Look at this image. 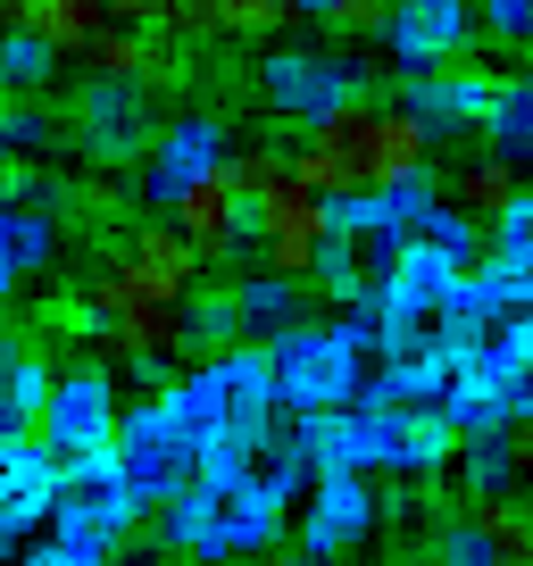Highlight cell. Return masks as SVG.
Wrapping results in <instances>:
<instances>
[{
	"mask_svg": "<svg viewBox=\"0 0 533 566\" xmlns=\"http://www.w3.org/2000/svg\"><path fill=\"white\" fill-rule=\"evenodd\" d=\"M150 533H159V549H176V558L233 566V558H266V549L284 542V509L259 500L242 475H226V483L200 475V483H184V492L150 516Z\"/></svg>",
	"mask_w": 533,
	"mask_h": 566,
	"instance_id": "obj_1",
	"label": "cell"
},
{
	"mask_svg": "<svg viewBox=\"0 0 533 566\" xmlns=\"http://www.w3.org/2000/svg\"><path fill=\"white\" fill-rule=\"evenodd\" d=\"M167 400H176V417L200 433V450L266 433V424H275V367H266V342H226V350L192 358V367L167 384Z\"/></svg>",
	"mask_w": 533,
	"mask_h": 566,
	"instance_id": "obj_2",
	"label": "cell"
},
{
	"mask_svg": "<svg viewBox=\"0 0 533 566\" xmlns=\"http://www.w3.org/2000/svg\"><path fill=\"white\" fill-rule=\"evenodd\" d=\"M266 367H275V408L284 417H334V408H358V391H367V358L325 317L275 334L266 342Z\"/></svg>",
	"mask_w": 533,
	"mask_h": 566,
	"instance_id": "obj_3",
	"label": "cell"
},
{
	"mask_svg": "<svg viewBox=\"0 0 533 566\" xmlns=\"http://www.w3.org/2000/svg\"><path fill=\"white\" fill-rule=\"evenodd\" d=\"M143 500H134V483H125L117 450H92V459H67V475H59V509H51V542H67L84 566H108L117 558V542L134 525H143Z\"/></svg>",
	"mask_w": 533,
	"mask_h": 566,
	"instance_id": "obj_4",
	"label": "cell"
},
{
	"mask_svg": "<svg viewBox=\"0 0 533 566\" xmlns=\"http://www.w3.org/2000/svg\"><path fill=\"white\" fill-rule=\"evenodd\" d=\"M200 433L176 417V400L167 391H143V400L125 408V424H117V467H125V483H134V500H143L150 516L167 509V500L184 492V483H200Z\"/></svg>",
	"mask_w": 533,
	"mask_h": 566,
	"instance_id": "obj_5",
	"label": "cell"
},
{
	"mask_svg": "<svg viewBox=\"0 0 533 566\" xmlns=\"http://www.w3.org/2000/svg\"><path fill=\"white\" fill-rule=\"evenodd\" d=\"M250 84H259V108L266 117H317V108L334 101H358V92H375V67L351 51H325V42H266L259 67H250Z\"/></svg>",
	"mask_w": 533,
	"mask_h": 566,
	"instance_id": "obj_6",
	"label": "cell"
},
{
	"mask_svg": "<svg viewBox=\"0 0 533 566\" xmlns=\"http://www.w3.org/2000/svg\"><path fill=\"white\" fill-rule=\"evenodd\" d=\"M159 125H167L159 84H108V75H92L84 101H75L67 142H75V159H92V167H134V159H150Z\"/></svg>",
	"mask_w": 533,
	"mask_h": 566,
	"instance_id": "obj_7",
	"label": "cell"
},
{
	"mask_svg": "<svg viewBox=\"0 0 533 566\" xmlns=\"http://www.w3.org/2000/svg\"><path fill=\"white\" fill-rule=\"evenodd\" d=\"M375 525H384V500H375V475H358V467H317L309 500L292 509V542H301L309 558H325V566L367 549Z\"/></svg>",
	"mask_w": 533,
	"mask_h": 566,
	"instance_id": "obj_8",
	"label": "cell"
},
{
	"mask_svg": "<svg viewBox=\"0 0 533 566\" xmlns=\"http://www.w3.org/2000/svg\"><path fill=\"white\" fill-rule=\"evenodd\" d=\"M117 424H125L117 375H108L101 358H67L59 384H51V400H42V417H34V433L59 450V459H92V450H117Z\"/></svg>",
	"mask_w": 533,
	"mask_h": 566,
	"instance_id": "obj_9",
	"label": "cell"
},
{
	"mask_svg": "<svg viewBox=\"0 0 533 566\" xmlns=\"http://www.w3.org/2000/svg\"><path fill=\"white\" fill-rule=\"evenodd\" d=\"M226 159H233V125L217 117V108H184V117H167L159 142H150V159H143V209H176L184 184L217 176Z\"/></svg>",
	"mask_w": 533,
	"mask_h": 566,
	"instance_id": "obj_10",
	"label": "cell"
},
{
	"mask_svg": "<svg viewBox=\"0 0 533 566\" xmlns=\"http://www.w3.org/2000/svg\"><path fill=\"white\" fill-rule=\"evenodd\" d=\"M325 233H334V200L309 192L301 176L250 200V250H259L266 266H284V275H309V266H317Z\"/></svg>",
	"mask_w": 533,
	"mask_h": 566,
	"instance_id": "obj_11",
	"label": "cell"
},
{
	"mask_svg": "<svg viewBox=\"0 0 533 566\" xmlns=\"http://www.w3.org/2000/svg\"><path fill=\"white\" fill-rule=\"evenodd\" d=\"M475 34H483L475 0H400V9H391L384 51H391V67H400V75H417V67H450V59H467V42H475Z\"/></svg>",
	"mask_w": 533,
	"mask_h": 566,
	"instance_id": "obj_12",
	"label": "cell"
},
{
	"mask_svg": "<svg viewBox=\"0 0 533 566\" xmlns=\"http://www.w3.org/2000/svg\"><path fill=\"white\" fill-rule=\"evenodd\" d=\"M509 75L492 67H467V59H450V67H417L400 75V92H409V108L433 125V134H450V125H492V101Z\"/></svg>",
	"mask_w": 533,
	"mask_h": 566,
	"instance_id": "obj_13",
	"label": "cell"
},
{
	"mask_svg": "<svg viewBox=\"0 0 533 566\" xmlns=\"http://www.w3.org/2000/svg\"><path fill=\"white\" fill-rule=\"evenodd\" d=\"M167 217L192 233V250H200L209 266H226L233 250H250V200H242V184H233L226 167H217V176H200V184H184Z\"/></svg>",
	"mask_w": 533,
	"mask_h": 566,
	"instance_id": "obj_14",
	"label": "cell"
},
{
	"mask_svg": "<svg viewBox=\"0 0 533 566\" xmlns=\"http://www.w3.org/2000/svg\"><path fill=\"white\" fill-rule=\"evenodd\" d=\"M84 59L108 84H167L176 75V18H108V34Z\"/></svg>",
	"mask_w": 533,
	"mask_h": 566,
	"instance_id": "obj_15",
	"label": "cell"
},
{
	"mask_svg": "<svg viewBox=\"0 0 533 566\" xmlns=\"http://www.w3.org/2000/svg\"><path fill=\"white\" fill-rule=\"evenodd\" d=\"M358 176H367V184H417V176H433V125L417 117L409 101H375Z\"/></svg>",
	"mask_w": 533,
	"mask_h": 566,
	"instance_id": "obj_16",
	"label": "cell"
},
{
	"mask_svg": "<svg viewBox=\"0 0 533 566\" xmlns=\"http://www.w3.org/2000/svg\"><path fill=\"white\" fill-rule=\"evenodd\" d=\"M233 301H242V342H275L292 325H309L325 308V283L317 275H284V266H259V275L233 283Z\"/></svg>",
	"mask_w": 533,
	"mask_h": 566,
	"instance_id": "obj_17",
	"label": "cell"
},
{
	"mask_svg": "<svg viewBox=\"0 0 533 566\" xmlns=\"http://www.w3.org/2000/svg\"><path fill=\"white\" fill-rule=\"evenodd\" d=\"M59 242H67V226H59L51 200H0V308H9L18 283L51 275Z\"/></svg>",
	"mask_w": 533,
	"mask_h": 566,
	"instance_id": "obj_18",
	"label": "cell"
},
{
	"mask_svg": "<svg viewBox=\"0 0 533 566\" xmlns=\"http://www.w3.org/2000/svg\"><path fill=\"white\" fill-rule=\"evenodd\" d=\"M59 59H67V51H59L51 34H34V25H0V92H34V101H42V92L59 84Z\"/></svg>",
	"mask_w": 533,
	"mask_h": 566,
	"instance_id": "obj_19",
	"label": "cell"
},
{
	"mask_svg": "<svg viewBox=\"0 0 533 566\" xmlns=\"http://www.w3.org/2000/svg\"><path fill=\"white\" fill-rule=\"evenodd\" d=\"M226 342H242V301H233V283H217V292H184V358H209L226 350Z\"/></svg>",
	"mask_w": 533,
	"mask_h": 566,
	"instance_id": "obj_20",
	"label": "cell"
},
{
	"mask_svg": "<svg viewBox=\"0 0 533 566\" xmlns=\"http://www.w3.org/2000/svg\"><path fill=\"white\" fill-rule=\"evenodd\" d=\"M450 200H459L467 217H483V226H492V217L509 209V200H525V167H516V159H500V150H483V159L459 176V192H450Z\"/></svg>",
	"mask_w": 533,
	"mask_h": 566,
	"instance_id": "obj_21",
	"label": "cell"
},
{
	"mask_svg": "<svg viewBox=\"0 0 533 566\" xmlns=\"http://www.w3.org/2000/svg\"><path fill=\"white\" fill-rule=\"evenodd\" d=\"M483 142H492L500 159L533 167V75H509V84H500V101H492V125H483Z\"/></svg>",
	"mask_w": 533,
	"mask_h": 566,
	"instance_id": "obj_22",
	"label": "cell"
},
{
	"mask_svg": "<svg viewBox=\"0 0 533 566\" xmlns=\"http://www.w3.org/2000/svg\"><path fill=\"white\" fill-rule=\"evenodd\" d=\"M367 125H375V92H358V101H334V108H317V117H309V142L358 167V150H367ZM358 184H367V176H358Z\"/></svg>",
	"mask_w": 533,
	"mask_h": 566,
	"instance_id": "obj_23",
	"label": "cell"
},
{
	"mask_svg": "<svg viewBox=\"0 0 533 566\" xmlns=\"http://www.w3.org/2000/svg\"><path fill=\"white\" fill-rule=\"evenodd\" d=\"M34 34H51L59 51H92V42L108 34V9H101V0H42Z\"/></svg>",
	"mask_w": 533,
	"mask_h": 566,
	"instance_id": "obj_24",
	"label": "cell"
},
{
	"mask_svg": "<svg viewBox=\"0 0 533 566\" xmlns=\"http://www.w3.org/2000/svg\"><path fill=\"white\" fill-rule=\"evenodd\" d=\"M51 142H67V134L51 125V108H42L34 92H0V150H25V159H34Z\"/></svg>",
	"mask_w": 533,
	"mask_h": 566,
	"instance_id": "obj_25",
	"label": "cell"
},
{
	"mask_svg": "<svg viewBox=\"0 0 533 566\" xmlns=\"http://www.w3.org/2000/svg\"><path fill=\"white\" fill-rule=\"evenodd\" d=\"M433 558H442V566H500L509 549H500V533L483 525L475 509H459V516H450L442 533H433Z\"/></svg>",
	"mask_w": 533,
	"mask_h": 566,
	"instance_id": "obj_26",
	"label": "cell"
},
{
	"mask_svg": "<svg viewBox=\"0 0 533 566\" xmlns=\"http://www.w3.org/2000/svg\"><path fill=\"white\" fill-rule=\"evenodd\" d=\"M301 18V0H217V34H242V42H266Z\"/></svg>",
	"mask_w": 533,
	"mask_h": 566,
	"instance_id": "obj_27",
	"label": "cell"
},
{
	"mask_svg": "<svg viewBox=\"0 0 533 566\" xmlns=\"http://www.w3.org/2000/svg\"><path fill=\"white\" fill-rule=\"evenodd\" d=\"M391 9H400V0H334V9H325V34H342V42H384L391 34Z\"/></svg>",
	"mask_w": 533,
	"mask_h": 566,
	"instance_id": "obj_28",
	"label": "cell"
},
{
	"mask_svg": "<svg viewBox=\"0 0 533 566\" xmlns=\"http://www.w3.org/2000/svg\"><path fill=\"white\" fill-rule=\"evenodd\" d=\"M492 259L516 266V275H533V192L509 200V209L492 217Z\"/></svg>",
	"mask_w": 533,
	"mask_h": 566,
	"instance_id": "obj_29",
	"label": "cell"
},
{
	"mask_svg": "<svg viewBox=\"0 0 533 566\" xmlns=\"http://www.w3.org/2000/svg\"><path fill=\"white\" fill-rule=\"evenodd\" d=\"M475 9H483V42L533 59V0H475Z\"/></svg>",
	"mask_w": 533,
	"mask_h": 566,
	"instance_id": "obj_30",
	"label": "cell"
},
{
	"mask_svg": "<svg viewBox=\"0 0 533 566\" xmlns=\"http://www.w3.org/2000/svg\"><path fill=\"white\" fill-rule=\"evenodd\" d=\"M292 176H301L309 192H325V200L358 192V167H351V159H334V150H317V142H309V150H292Z\"/></svg>",
	"mask_w": 533,
	"mask_h": 566,
	"instance_id": "obj_31",
	"label": "cell"
},
{
	"mask_svg": "<svg viewBox=\"0 0 533 566\" xmlns=\"http://www.w3.org/2000/svg\"><path fill=\"white\" fill-rule=\"evenodd\" d=\"M226 176L242 184V200H259V192H275V184H292V150H233Z\"/></svg>",
	"mask_w": 533,
	"mask_h": 566,
	"instance_id": "obj_32",
	"label": "cell"
},
{
	"mask_svg": "<svg viewBox=\"0 0 533 566\" xmlns=\"http://www.w3.org/2000/svg\"><path fill=\"white\" fill-rule=\"evenodd\" d=\"M51 384H59V367H51V358H42V350H18V367H9V384H0V391H9V400H18L25 417H42Z\"/></svg>",
	"mask_w": 533,
	"mask_h": 566,
	"instance_id": "obj_33",
	"label": "cell"
},
{
	"mask_svg": "<svg viewBox=\"0 0 533 566\" xmlns=\"http://www.w3.org/2000/svg\"><path fill=\"white\" fill-rule=\"evenodd\" d=\"M25 442H34V417H25V408H18V400H9V391H0V467L18 459V450H25Z\"/></svg>",
	"mask_w": 533,
	"mask_h": 566,
	"instance_id": "obj_34",
	"label": "cell"
},
{
	"mask_svg": "<svg viewBox=\"0 0 533 566\" xmlns=\"http://www.w3.org/2000/svg\"><path fill=\"white\" fill-rule=\"evenodd\" d=\"M34 176L42 167L25 159V150H0V200H34Z\"/></svg>",
	"mask_w": 533,
	"mask_h": 566,
	"instance_id": "obj_35",
	"label": "cell"
},
{
	"mask_svg": "<svg viewBox=\"0 0 533 566\" xmlns=\"http://www.w3.org/2000/svg\"><path fill=\"white\" fill-rule=\"evenodd\" d=\"M509 459H516V492L533 483V417H509Z\"/></svg>",
	"mask_w": 533,
	"mask_h": 566,
	"instance_id": "obj_36",
	"label": "cell"
},
{
	"mask_svg": "<svg viewBox=\"0 0 533 566\" xmlns=\"http://www.w3.org/2000/svg\"><path fill=\"white\" fill-rule=\"evenodd\" d=\"M167 18H176V34H209V25H217V0H167Z\"/></svg>",
	"mask_w": 533,
	"mask_h": 566,
	"instance_id": "obj_37",
	"label": "cell"
},
{
	"mask_svg": "<svg viewBox=\"0 0 533 566\" xmlns=\"http://www.w3.org/2000/svg\"><path fill=\"white\" fill-rule=\"evenodd\" d=\"M108 18H167V0H101Z\"/></svg>",
	"mask_w": 533,
	"mask_h": 566,
	"instance_id": "obj_38",
	"label": "cell"
},
{
	"mask_svg": "<svg viewBox=\"0 0 533 566\" xmlns=\"http://www.w3.org/2000/svg\"><path fill=\"white\" fill-rule=\"evenodd\" d=\"M509 408H516V417H533V358L516 367V384H509Z\"/></svg>",
	"mask_w": 533,
	"mask_h": 566,
	"instance_id": "obj_39",
	"label": "cell"
},
{
	"mask_svg": "<svg viewBox=\"0 0 533 566\" xmlns=\"http://www.w3.org/2000/svg\"><path fill=\"white\" fill-rule=\"evenodd\" d=\"M34 9L42 0H0V25H34Z\"/></svg>",
	"mask_w": 533,
	"mask_h": 566,
	"instance_id": "obj_40",
	"label": "cell"
},
{
	"mask_svg": "<svg viewBox=\"0 0 533 566\" xmlns=\"http://www.w3.org/2000/svg\"><path fill=\"white\" fill-rule=\"evenodd\" d=\"M18 350H25V342L9 334V325H0V384H9V367H18Z\"/></svg>",
	"mask_w": 533,
	"mask_h": 566,
	"instance_id": "obj_41",
	"label": "cell"
},
{
	"mask_svg": "<svg viewBox=\"0 0 533 566\" xmlns=\"http://www.w3.org/2000/svg\"><path fill=\"white\" fill-rule=\"evenodd\" d=\"M275 566H325V558H309V549H301V542H292V558H275Z\"/></svg>",
	"mask_w": 533,
	"mask_h": 566,
	"instance_id": "obj_42",
	"label": "cell"
},
{
	"mask_svg": "<svg viewBox=\"0 0 533 566\" xmlns=\"http://www.w3.org/2000/svg\"><path fill=\"white\" fill-rule=\"evenodd\" d=\"M325 9H334V0H301V18H325Z\"/></svg>",
	"mask_w": 533,
	"mask_h": 566,
	"instance_id": "obj_43",
	"label": "cell"
},
{
	"mask_svg": "<svg viewBox=\"0 0 533 566\" xmlns=\"http://www.w3.org/2000/svg\"><path fill=\"white\" fill-rule=\"evenodd\" d=\"M500 566H533V549H509V558H500Z\"/></svg>",
	"mask_w": 533,
	"mask_h": 566,
	"instance_id": "obj_44",
	"label": "cell"
},
{
	"mask_svg": "<svg viewBox=\"0 0 533 566\" xmlns=\"http://www.w3.org/2000/svg\"><path fill=\"white\" fill-rule=\"evenodd\" d=\"M184 566H200V558H184Z\"/></svg>",
	"mask_w": 533,
	"mask_h": 566,
	"instance_id": "obj_45",
	"label": "cell"
}]
</instances>
